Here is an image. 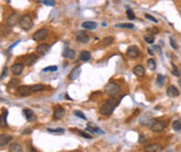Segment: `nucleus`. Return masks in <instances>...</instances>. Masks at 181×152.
I'll list each match as a JSON object with an SVG mask.
<instances>
[{
    "instance_id": "obj_1",
    "label": "nucleus",
    "mask_w": 181,
    "mask_h": 152,
    "mask_svg": "<svg viewBox=\"0 0 181 152\" xmlns=\"http://www.w3.org/2000/svg\"><path fill=\"white\" fill-rule=\"evenodd\" d=\"M118 103H119L118 100H116L113 97L110 98V99H108L102 106H100V113L103 115V116H110V115L113 113V110H114V108L118 105Z\"/></svg>"
},
{
    "instance_id": "obj_2",
    "label": "nucleus",
    "mask_w": 181,
    "mask_h": 152,
    "mask_svg": "<svg viewBox=\"0 0 181 152\" xmlns=\"http://www.w3.org/2000/svg\"><path fill=\"white\" fill-rule=\"evenodd\" d=\"M19 26L22 28L23 30H30L33 28L34 26V22H33V19L28 14H25V15L21 16L19 20Z\"/></svg>"
},
{
    "instance_id": "obj_3",
    "label": "nucleus",
    "mask_w": 181,
    "mask_h": 152,
    "mask_svg": "<svg viewBox=\"0 0 181 152\" xmlns=\"http://www.w3.org/2000/svg\"><path fill=\"white\" fill-rule=\"evenodd\" d=\"M119 92H120V88L115 83H109L105 87V93L111 97H115L116 95H118Z\"/></svg>"
},
{
    "instance_id": "obj_4",
    "label": "nucleus",
    "mask_w": 181,
    "mask_h": 152,
    "mask_svg": "<svg viewBox=\"0 0 181 152\" xmlns=\"http://www.w3.org/2000/svg\"><path fill=\"white\" fill-rule=\"evenodd\" d=\"M168 126V123L165 121H157L156 120L155 122L153 123V125L151 126V130L153 132H161L163 131L164 129L166 128Z\"/></svg>"
},
{
    "instance_id": "obj_5",
    "label": "nucleus",
    "mask_w": 181,
    "mask_h": 152,
    "mask_svg": "<svg viewBox=\"0 0 181 152\" xmlns=\"http://www.w3.org/2000/svg\"><path fill=\"white\" fill-rule=\"evenodd\" d=\"M48 34V30L46 28H42V29H39L38 31H36L33 36V40L36 41V42H40V41L44 40L45 38Z\"/></svg>"
},
{
    "instance_id": "obj_6",
    "label": "nucleus",
    "mask_w": 181,
    "mask_h": 152,
    "mask_svg": "<svg viewBox=\"0 0 181 152\" xmlns=\"http://www.w3.org/2000/svg\"><path fill=\"white\" fill-rule=\"evenodd\" d=\"M75 39H77L78 42L82 43V44H87V43L89 42L90 38L85 31H83V30H80V31H78L77 34H75Z\"/></svg>"
},
{
    "instance_id": "obj_7",
    "label": "nucleus",
    "mask_w": 181,
    "mask_h": 152,
    "mask_svg": "<svg viewBox=\"0 0 181 152\" xmlns=\"http://www.w3.org/2000/svg\"><path fill=\"white\" fill-rule=\"evenodd\" d=\"M19 20H20V17L16 13L11 14V15L9 16V18L7 19V24L10 27H14V26H16L17 24H19Z\"/></svg>"
},
{
    "instance_id": "obj_8",
    "label": "nucleus",
    "mask_w": 181,
    "mask_h": 152,
    "mask_svg": "<svg viewBox=\"0 0 181 152\" xmlns=\"http://www.w3.org/2000/svg\"><path fill=\"white\" fill-rule=\"evenodd\" d=\"M155 121H156L155 118H153V117H151V116H147V115H145V116H143L140 119H139V122H140V124L143 125V126L151 127Z\"/></svg>"
},
{
    "instance_id": "obj_9",
    "label": "nucleus",
    "mask_w": 181,
    "mask_h": 152,
    "mask_svg": "<svg viewBox=\"0 0 181 152\" xmlns=\"http://www.w3.org/2000/svg\"><path fill=\"white\" fill-rule=\"evenodd\" d=\"M49 50H50V46L47 44H40L38 45L36 48L37 53H38V55H40V56H44L45 54L48 53Z\"/></svg>"
},
{
    "instance_id": "obj_10",
    "label": "nucleus",
    "mask_w": 181,
    "mask_h": 152,
    "mask_svg": "<svg viewBox=\"0 0 181 152\" xmlns=\"http://www.w3.org/2000/svg\"><path fill=\"white\" fill-rule=\"evenodd\" d=\"M22 113H23V116L24 118L26 119V121H28V122H34V121H36L37 117L32 110H30V108H24Z\"/></svg>"
},
{
    "instance_id": "obj_11",
    "label": "nucleus",
    "mask_w": 181,
    "mask_h": 152,
    "mask_svg": "<svg viewBox=\"0 0 181 152\" xmlns=\"http://www.w3.org/2000/svg\"><path fill=\"white\" fill-rule=\"evenodd\" d=\"M64 116H65L64 107H62V106H57V107L55 108V112H53V115H52L53 120H61Z\"/></svg>"
},
{
    "instance_id": "obj_12",
    "label": "nucleus",
    "mask_w": 181,
    "mask_h": 152,
    "mask_svg": "<svg viewBox=\"0 0 181 152\" xmlns=\"http://www.w3.org/2000/svg\"><path fill=\"white\" fill-rule=\"evenodd\" d=\"M38 61V56L36 54H28L23 57V64L26 66H33Z\"/></svg>"
},
{
    "instance_id": "obj_13",
    "label": "nucleus",
    "mask_w": 181,
    "mask_h": 152,
    "mask_svg": "<svg viewBox=\"0 0 181 152\" xmlns=\"http://www.w3.org/2000/svg\"><path fill=\"white\" fill-rule=\"evenodd\" d=\"M127 55H128L129 57H131V58H135V57L138 56L139 54V49L137 46H130L128 49H127Z\"/></svg>"
},
{
    "instance_id": "obj_14",
    "label": "nucleus",
    "mask_w": 181,
    "mask_h": 152,
    "mask_svg": "<svg viewBox=\"0 0 181 152\" xmlns=\"http://www.w3.org/2000/svg\"><path fill=\"white\" fill-rule=\"evenodd\" d=\"M13 141V137L10 134H5V133H2V134L0 135V146L1 147H5L9 143Z\"/></svg>"
},
{
    "instance_id": "obj_15",
    "label": "nucleus",
    "mask_w": 181,
    "mask_h": 152,
    "mask_svg": "<svg viewBox=\"0 0 181 152\" xmlns=\"http://www.w3.org/2000/svg\"><path fill=\"white\" fill-rule=\"evenodd\" d=\"M23 69H24V66L22 65V64L17 63L15 64V65H13V67H12V73L15 76H18L23 72Z\"/></svg>"
},
{
    "instance_id": "obj_16",
    "label": "nucleus",
    "mask_w": 181,
    "mask_h": 152,
    "mask_svg": "<svg viewBox=\"0 0 181 152\" xmlns=\"http://www.w3.org/2000/svg\"><path fill=\"white\" fill-rule=\"evenodd\" d=\"M161 150V146L159 144H150L145 147V152H159Z\"/></svg>"
},
{
    "instance_id": "obj_17",
    "label": "nucleus",
    "mask_w": 181,
    "mask_h": 152,
    "mask_svg": "<svg viewBox=\"0 0 181 152\" xmlns=\"http://www.w3.org/2000/svg\"><path fill=\"white\" fill-rule=\"evenodd\" d=\"M80 74H81V67H79V66L75 67L70 71V73H69V79L70 80H75L80 76Z\"/></svg>"
},
{
    "instance_id": "obj_18",
    "label": "nucleus",
    "mask_w": 181,
    "mask_h": 152,
    "mask_svg": "<svg viewBox=\"0 0 181 152\" xmlns=\"http://www.w3.org/2000/svg\"><path fill=\"white\" fill-rule=\"evenodd\" d=\"M17 92L19 93V95L21 96H27L32 93L30 89V86H19V87L17 88Z\"/></svg>"
},
{
    "instance_id": "obj_19",
    "label": "nucleus",
    "mask_w": 181,
    "mask_h": 152,
    "mask_svg": "<svg viewBox=\"0 0 181 152\" xmlns=\"http://www.w3.org/2000/svg\"><path fill=\"white\" fill-rule=\"evenodd\" d=\"M179 90L177 89L175 86H170V87L168 88V90H166V94H168V97H177V96H179Z\"/></svg>"
},
{
    "instance_id": "obj_20",
    "label": "nucleus",
    "mask_w": 181,
    "mask_h": 152,
    "mask_svg": "<svg viewBox=\"0 0 181 152\" xmlns=\"http://www.w3.org/2000/svg\"><path fill=\"white\" fill-rule=\"evenodd\" d=\"M62 55H63V57H65V58L72 59L75 57V51L71 48H65L62 53Z\"/></svg>"
},
{
    "instance_id": "obj_21",
    "label": "nucleus",
    "mask_w": 181,
    "mask_h": 152,
    "mask_svg": "<svg viewBox=\"0 0 181 152\" xmlns=\"http://www.w3.org/2000/svg\"><path fill=\"white\" fill-rule=\"evenodd\" d=\"M133 73H134L136 76H138V77H143L146 73V70L141 65H137V66H135L134 69H133Z\"/></svg>"
},
{
    "instance_id": "obj_22",
    "label": "nucleus",
    "mask_w": 181,
    "mask_h": 152,
    "mask_svg": "<svg viewBox=\"0 0 181 152\" xmlns=\"http://www.w3.org/2000/svg\"><path fill=\"white\" fill-rule=\"evenodd\" d=\"M9 152H24L23 147L19 143H13L10 146Z\"/></svg>"
},
{
    "instance_id": "obj_23",
    "label": "nucleus",
    "mask_w": 181,
    "mask_h": 152,
    "mask_svg": "<svg viewBox=\"0 0 181 152\" xmlns=\"http://www.w3.org/2000/svg\"><path fill=\"white\" fill-rule=\"evenodd\" d=\"M82 27L85 28V29H88V30H93L98 27V24L93 21H86L82 24Z\"/></svg>"
},
{
    "instance_id": "obj_24",
    "label": "nucleus",
    "mask_w": 181,
    "mask_h": 152,
    "mask_svg": "<svg viewBox=\"0 0 181 152\" xmlns=\"http://www.w3.org/2000/svg\"><path fill=\"white\" fill-rule=\"evenodd\" d=\"M30 92L32 93H37V92H41L45 90V86L42 85V83H38V85H33L30 87Z\"/></svg>"
},
{
    "instance_id": "obj_25",
    "label": "nucleus",
    "mask_w": 181,
    "mask_h": 152,
    "mask_svg": "<svg viewBox=\"0 0 181 152\" xmlns=\"http://www.w3.org/2000/svg\"><path fill=\"white\" fill-rule=\"evenodd\" d=\"M91 58V54L88 50H83L81 53H80V59L83 61H88Z\"/></svg>"
},
{
    "instance_id": "obj_26",
    "label": "nucleus",
    "mask_w": 181,
    "mask_h": 152,
    "mask_svg": "<svg viewBox=\"0 0 181 152\" xmlns=\"http://www.w3.org/2000/svg\"><path fill=\"white\" fill-rule=\"evenodd\" d=\"M164 80H165V78H164V75H162V74H158L157 78H156V83L158 85V87H163Z\"/></svg>"
},
{
    "instance_id": "obj_27",
    "label": "nucleus",
    "mask_w": 181,
    "mask_h": 152,
    "mask_svg": "<svg viewBox=\"0 0 181 152\" xmlns=\"http://www.w3.org/2000/svg\"><path fill=\"white\" fill-rule=\"evenodd\" d=\"M115 27H120V28H129V29H133L134 28V24L132 23H119L116 24Z\"/></svg>"
},
{
    "instance_id": "obj_28",
    "label": "nucleus",
    "mask_w": 181,
    "mask_h": 152,
    "mask_svg": "<svg viewBox=\"0 0 181 152\" xmlns=\"http://www.w3.org/2000/svg\"><path fill=\"white\" fill-rule=\"evenodd\" d=\"M147 65H148V68H149L150 70H155V69H156V66H157V64H156V61H155V59L150 58L149 61H148Z\"/></svg>"
},
{
    "instance_id": "obj_29",
    "label": "nucleus",
    "mask_w": 181,
    "mask_h": 152,
    "mask_svg": "<svg viewBox=\"0 0 181 152\" xmlns=\"http://www.w3.org/2000/svg\"><path fill=\"white\" fill-rule=\"evenodd\" d=\"M39 2L43 3V4L46 5V7H53V5L55 4V0H39Z\"/></svg>"
},
{
    "instance_id": "obj_30",
    "label": "nucleus",
    "mask_w": 181,
    "mask_h": 152,
    "mask_svg": "<svg viewBox=\"0 0 181 152\" xmlns=\"http://www.w3.org/2000/svg\"><path fill=\"white\" fill-rule=\"evenodd\" d=\"M173 129L176 131L181 130V121L180 120H176L173 122Z\"/></svg>"
},
{
    "instance_id": "obj_31",
    "label": "nucleus",
    "mask_w": 181,
    "mask_h": 152,
    "mask_svg": "<svg viewBox=\"0 0 181 152\" xmlns=\"http://www.w3.org/2000/svg\"><path fill=\"white\" fill-rule=\"evenodd\" d=\"M113 43V38L112 37H106V38L103 40V45L104 46H109Z\"/></svg>"
},
{
    "instance_id": "obj_32",
    "label": "nucleus",
    "mask_w": 181,
    "mask_h": 152,
    "mask_svg": "<svg viewBox=\"0 0 181 152\" xmlns=\"http://www.w3.org/2000/svg\"><path fill=\"white\" fill-rule=\"evenodd\" d=\"M7 112L5 110L4 114H2V116H1V127H7Z\"/></svg>"
},
{
    "instance_id": "obj_33",
    "label": "nucleus",
    "mask_w": 181,
    "mask_h": 152,
    "mask_svg": "<svg viewBox=\"0 0 181 152\" xmlns=\"http://www.w3.org/2000/svg\"><path fill=\"white\" fill-rule=\"evenodd\" d=\"M172 67H173V70H172V74L176 77H179L180 76V71H179L178 67H177L175 64H172Z\"/></svg>"
},
{
    "instance_id": "obj_34",
    "label": "nucleus",
    "mask_w": 181,
    "mask_h": 152,
    "mask_svg": "<svg viewBox=\"0 0 181 152\" xmlns=\"http://www.w3.org/2000/svg\"><path fill=\"white\" fill-rule=\"evenodd\" d=\"M145 41L148 43V44H153L154 43V36L151 34H147V36H145Z\"/></svg>"
},
{
    "instance_id": "obj_35",
    "label": "nucleus",
    "mask_w": 181,
    "mask_h": 152,
    "mask_svg": "<svg viewBox=\"0 0 181 152\" xmlns=\"http://www.w3.org/2000/svg\"><path fill=\"white\" fill-rule=\"evenodd\" d=\"M126 14H127V17H128L129 20H134V19H135V14L133 13V11H132L131 9H128V10H127Z\"/></svg>"
},
{
    "instance_id": "obj_36",
    "label": "nucleus",
    "mask_w": 181,
    "mask_h": 152,
    "mask_svg": "<svg viewBox=\"0 0 181 152\" xmlns=\"http://www.w3.org/2000/svg\"><path fill=\"white\" fill-rule=\"evenodd\" d=\"M17 85H19V80L18 79H12L9 83V89H12V88H15Z\"/></svg>"
},
{
    "instance_id": "obj_37",
    "label": "nucleus",
    "mask_w": 181,
    "mask_h": 152,
    "mask_svg": "<svg viewBox=\"0 0 181 152\" xmlns=\"http://www.w3.org/2000/svg\"><path fill=\"white\" fill-rule=\"evenodd\" d=\"M73 114H75V116L79 117V118L83 119V120H86V119H87V118L85 117V115H84L82 112H79V110H75V112H73Z\"/></svg>"
},
{
    "instance_id": "obj_38",
    "label": "nucleus",
    "mask_w": 181,
    "mask_h": 152,
    "mask_svg": "<svg viewBox=\"0 0 181 152\" xmlns=\"http://www.w3.org/2000/svg\"><path fill=\"white\" fill-rule=\"evenodd\" d=\"M58 70V67L57 66H49V67H46L43 69V72H47V71H57Z\"/></svg>"
},
{
    "instance_id": "obj_39",
    "label": "nucleus",
    "mask_w": 181,
    "mask_h": 152,
    "mask_svg": "<svg viewBox=\"0 0 181 152\" xmlns=\"http://www.w3.org/2000/svg\"><path fill=\"white\" fill-rule=\"evenodd\" d=\"M145 18H147L148 20H150V21L154 22V23H157V19H155L154 17H152L151 15H149V14H145Z\"/></svg>"
},
{
    "instance_id": "obj_40",
    "label": "nucleus",
    "mask_w": 181,
    "mask_h": 152,
    "mask_svg": "<svg viewBox=\"0 0 181 152\" xmlns=\"http://www.w3.org/2000/svg\"><path fill=\"white\" fill-rule=\"evenodd\" d=\"M170 43H171V46L173 47L174 49H178V45H177L176 41H175L174 38H171L170 39Z\"/></svg>"
},
{
    "instance_id": "obj_41",
    "label": "nucleus",
    "mask_w": 181,
    "mask_h": 152,
    "mask_svg": "<svg viewBox=\"0 0 181 152\" xmlns=\"http://www.w3.org/2000/svg\"><path fill=\"white\" fill-rule=\"evenodd\" d=\"M47 130H48L49 132H59V133H63V132H64V129H63V128H57V129H50V128H48Z\"/></svg>"
},
{
    "instance_id": "obj_42",
    "label": "nucleus",
    "mask_w": 181,
    "mask_h": 152,
    "mask_svg": "<svg viewBox=\"0 0 181 152\" xmlns=\"http://www.w3.org/2000/svg\"><path fill=\"white\" fill-rule=\"evenodd\" d=\"M80 135H82V137H86V139H91V135H89V134H87V133H85V132H83V131H80Z\"/></svg>"
},
{
    "instance_id": "obj_43",
    "label": "nucleus",
    "mask_w": 181,
    "mask_h": 152,
    "mask_svg": "<svg viewBox=\"0 0 181 152\" xmlns=\"http://www.w3.org/2000/svg\"><path fill=\"white\" fill-rule=\"evenodd\" d=\"M30 133H32V129H30V128H26V129H24V130L22 131V134H24V135L30 134Z\"/></svg>"
},
{
    "instance_id": "obj_44",
    "label": "nucleus",
    "mask_w": 181,
    "mask_h": 152,
    "mask_svg": "<svg viewBox=\"0 0 181 152\" xmlns=\"http://www.w3.org/2000/svg\"><path fill=\"white\" fill-rule=\"evenodd\" d=\"M5 74H7V68H4V70H3L2 72V75H1V79H3L5 77Z\"/></svg>"
},
{
    "instance_id": "obj_45",
    "label": "nucleus",
    "mask_w": 181,
    "mask_h": 152,
    "mask_svg": "<svg viewBox=\"0 0 181 152\" xmlns=\"http://www.w3.org/2000/svg\"><path fill=\"white\" fill-rule=\"evenodd\" d=\"M143 141H145V137H143V134H140V139H139V143H143Z\"/></svg>"
},
{
    "instance_id": "obj_46",
    "label": "nucleus",
    "mask_w": 181,
    "mask_h": 152,
    "mask_svg": "<svg viewBox=\"0 0 181 152\" xmlns=\"http://www.w3.org/2000/svg\"><path fill=\"white\" fill-rule=\"evenodd\" d=\"M148 51H149V54H151V55L154 54V52L152 51V49H148Z\"/></svg>"
},
{
    "instance_id": "obj_47",
    "label": "nucleus",
    "mask_w": 181,
    "mask_h": 152,
    "mask_svg": "<svg viewBox=\"0 0 181 152\" xmlns=\"http://www.w3.org/2000/svg\"><path fill=\"white\" fill-rule=\"evenodd\" d=\"M179 86H180V88H181V80H179Z\"/></svg>"
},
{
    "instance_id": "obj_48",
    "label": "nucleus",
    "mask_w": 181,
    "mask_h": 152,
    "mask_svg": "<svg viewBox=\"0 0 181 152\" xmlns=\"http://www.w3.org/2000/svg\"><path fill=\"white\" fill-rule=\"evenodd\" d=\"M170 152H172V151H170Z\"/></svg>"
}]
</instances>
